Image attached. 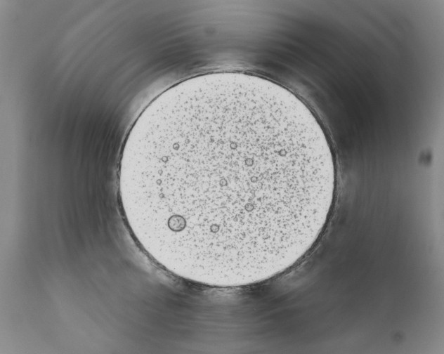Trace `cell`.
I'll return each mask as SVG.
<instances>
[{
  "mask_svg": "<svg viewBox=\"0 0 444 354\" xmlns=\"http://www.w3.org/2000/svg\"><path fill=\"white\" fill-rule=\"evenodd\" d=\"M122 209L171 273L232 287L284 272L313 246L333 203L335 166L311 110L239 72L184 80L138 117L119 170Z\"/></svg>",
  "mask_w": 444,
  "mask_h": 354,
  "instance_id": "obj_1",
  "label": "cell"
}]
</instances>
